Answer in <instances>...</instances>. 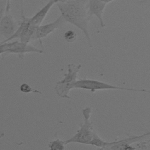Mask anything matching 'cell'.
I'll return each mask as SVG.
<instances>
[{
    "mask_svg": "<svg viewBox=\"0 0 150 150\" xmlns=\"http://www.w3.org/2000/svg\"><path fill=\"white\" fill-rule=\"evenodd\" d=\"M65 22L79 29L91 46L88 25L91 16L88 12V0H69L56 4Z\"/></svg>",
    "mask_w": 150,
    "mask_h": 150,
    "instance_id": "6da1fadb",
    "label": "cell"
},
{
    "mask_svg": "<svg viewBox=\"0 0 150 150\" xmlns=\"http://www.w3.org/2000/svg\"><path fill=\"white\" fill-rule=\"evenodd\" d=\"M91 109L90 107L83 110L84 122L80 125V128L71 138L64 141L65 145L70 143H79L83 144H89L96 132L93 123L90 121Z\"/></svg>",
    "mask_w": 150,
    "mask_h": 150,
    "instance_id": "7a4b0ae2",
    "label": "cell"
},
{
    "mask_svg": "<svg viewBox=\"0 0 150 150\" xmlns=\"http://www.w3.org/2000/svg\"><path fill=\"white\" fill-rule=\"evenodd\" d=\"M74 88L87 90L91 91V92H94L96 90H127V91H137V92L149 93V91L145 89H137V88H132L122 87L120 86L111 85L110 84L103 82L101 81L91 80V79L77 80L75 83Z\"/></svg>",
    "mask_w": 150,
    "mask_h": 150,
    "instance_id": "3957f363",
    "label": "cell"
},
{
    "mask_svg": "<svg viewBox=\"0 0 150 150\" xmlns=\"http://www.w3.org/2000/svg\"><path fill=\"white\" fill-rule=\"evenodd\" d=\"M4 43H5V53L17 54L20 58H23L24 55L28 53H43L42 50L36 48L28 43H24L20 41Z\"/></svg>",
    "mask_w": 150,
    "mask_h": 150,
    "instance_id": "277c9868",
    "label": "cell"
},
{
    "mask_svg": "<svg viewBox=\"0 0 150 150\" xmlns=\"http://www.w3.org/2000/svg\"><path fill=\"white\" fill-rule=\"evenodd\" d=\"M64 22V20L60 15L52 22L45 25H40L37 26L32 38V40H38L40 42V45L42 46V39L47 37L51 33L53 32L55 30L62 26Z\"/></svg>",
    "mask_w": 150,
    "mask_h": 150,
    "instance_id": "5b68a950",
    "label": "cell"
},
{
    "mask_svg": "<svg viewBox=\"0 0 150 150\" xmlns=\"http://www.w3.org/2000/svg\"><path fill=\"white\" fill-rule=\"evenodd\" d=\"M18 25L19 24L9 12H6L0 20V35L5 38V39H8L15 32Z\"/></svg>",
    "mask_w": 150,
    "mask_h": 150,
    "instance_id": "8992f818",
    "label": "cell"
},
{
    "mask_svg": "<svg viewBox=\"0 0 150 150\" xmlns=\"http://www.w3.org/2000/svg\"><path fill=\"white\" fill-rule=\"evenodd\" d=\"M105 6L106 4L100 0H88V14L91 17L94 15L98 18L100 26L102 28L105 27V23L103 20V14Z\"/></svg>",
    "mask_w": 150,
    "mask_h": 150,
    "instance_id": "52a82bcc",
    "label": "cell"
},
{
    "mask_svg": "<svg viewBox=\"0 0 150 150\" xmlns=\"http://www.w3.org/2000/svg\"><path fill=\"white\" fill-rule=\"evenodd\" d=\"M149 132L140 135H134L129 137L116 141V143L112 146L107 148L108 150H124V149L128 145H131L133 143L140 141L149 136Z\"/></svg>",
    "mask_w": 150,
    "mask_h": 150,
    "instance_id": "ba28073f",
    "label": "cell"
},
{
    "mask_svg": "<svg viewBox=\"0 0 150 150\" xmlns=\"http://www.w3.org/2000/svg\"><path fill=\"white\" fill-rule=\"evenodd\" d=\"M81 67V64L70 63L67 65V72L64 74V78L59 81V83H64L74 87L76 81L77 80V74Z\"/></svg>",
    "mask_w": 150,
    "mask_h": 150,
    "instance_id": "9c48e42d",
    "label": "cell"
},
{
    "mask_svg": "<svg viewBox=\"0 0 150 150\" xmlns=\"http://www.w3.org/2000/svg\"><path fill=\"white\" fill-rule=\"evenodd\" d=\"M53 0H49L48 2L38 12H37L33 16L29 18L30 23L35 26H38L42 24L45 17L50 11V8L54 4Z\"/></svg>",
    "mask_w": 150,
    "mask_h": 150,
    "instance_id": "30bf717a",
    "label": "cell"
},
{
    "mask_svg": "<svg viewBox=\"0 0 150 150\" xmlns=\"http://www.w3.org/2000/svg\"><path fill=\"white\" fill-rule=\"evenodd\" d=\"M36 28L37 26H33L30 23L29 24L20 34L19 37V41L29 43L32 40V38Z\"/></svg>",
    "mask_w": 150,
    "mask_h": 150,
    "instance_id": "8fae6325",
    "label": "cell"
},
{
    "mask_svg": "<svg viewBox=\"0 0 150 150\" xmlns=\"http://www.w3.org/2000/svg\"><path fill=\"white\" fill-rule=\"evenodd\" d=\"M116 143V141H112V142H107L101 139L100 137H98V135L96 134L94 135L92 140L90 141L89 145H94L95 146L98 147V148H108L112 145L115 144Z\"/></svg>",
    "mask_w": 150,
    "mask_h": 150,
    "instance_id": "7c38bea8",
    "label": "cell"
},
{
    "mask_svg": "<svg viewBox=\"0 0 150 150\" xmlns=\"http://www.w3.org/2000/svg\"><path fill=\"white\" fill-rule=\"evenodd\" d=\"M48 146L50 150H64L65 144L63 141L59 138H56L55 140L50 141Z\"/></svg>",
    "mask_w": 150,
    "mask_h": 150,
    "instance_id": "4fadbf2b",
    "label": "cell"
},
{
    "mask_svg": "<svg viewBox=\"0 0 150 150\" xmlns=\"http://www.w3.org/2000/svg\"><path fill=\"white\" fill-rule=\"evenodd\" d=\"M64 38L68 43H73L77 39V34L73 30H69L64 33Z\"/></svg>",
    "mask_w": 150,
    "mask_h": 150,
    "instance_id": "5bb4252c",
    "label": "cell"
},
{
    "mask_svg": "<svg viewBox=\"0 0 150 150\" xmlns=\"http://www.w3.org/2000/svg\"><path fill=\"white\" fill-rule=\"evenodd\" d=\"M19 90L21 92L25 93H29L31 92H36V93H40L38 90H33L29 84L26 83H23L19 87Z\"/></svg>",
    "mask_w": 150,
    "mask_h": 150,
    "instance_id": "9a60e30c",
    "label": "cell"
},
{
    "mask_svg": "<svg viewBox=\"0 0 150 150\" xmlns=\"http://www.w3.org/2000/svg\"><path fill=\"white\" fill-rule=\"evenodd\" d=\"M6 0H0V20L6 12Z\"/></svg>",
    "mask_w": 150,
    "mask_h": 150,
    "instance_id": "2e32d148",
    "label": "cell"
},
{
    "mask_svg": "<svg viewBox=\"0 0 150 150\" xmlns=\"http://www.w3.org/2000/svg\"><path fill=\"white\" fill-rule=\"evenodd\" d=\"M6 12H9L10 6H11V0H6Z\"/></svg>",
    "mask_w": 150,
    "mask_h": 150,
    "instance_id": "e0dca14e",
    "label": "cell"
},
{
    "mask_svg": "<svg viewBox=\"0 0 150 150\" xmlns=\"http://www.w3.org/2000/svg\"><path fill=\"white\" fill-rule=\"evenodd\" d=\"M124 150H136V148H134V147H133V146H132L131 145H129L127 146L124 149Z\"/></svg>",
    "mask_w": 150,
    "mask_h": 150,
    "instance_id": "ac0fdd59",
    "label": "cell"
},
{
    "mask_svg": "<svg viewBox=\"0 0 150 150\" xmlns=\"http://www.w3.org/2000/svg\"><path fill=\"white\" fill-rule=\"evenodd\" d=\"M55 4L57 3H63V2H65L69 0H53Z\"/></svg>",
    "mask_w": 150,
    "mask_h": 150,
    "instance_id": "d6986e66",
    "label": "cell"
},
{
    "mask_svg": "<svg viewBox=\"0 0 150 150\" xmlns=\"http://www.w3.org/2000/svg\"><path fill=\"white\" fill-rule=\"evenodd\" d=\"M100 1L107 4H108V3H110V2H111V1H114V0H100Z\"/></svg>",
    "mask_w": 150,
    "mask_h": 150,
    "instance_id": "ffe728a7",
    "label": "cell"
},
{
    "mask_svg": "<svg viewBox=\"0 0 150 150\" xmlns=\"http://www.w3.org/2000/svg\"><path fill=\"white\" fill-rule=\"evenodd\" d=\"M97 150H108L107 148H99Z\"/></svg>",
    "mask_w": 150,
    "mask_h": 150,
    "instance_id": "44dd1931",
    "label": "cell"
}]
</instances>
